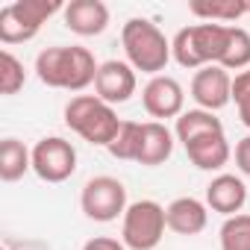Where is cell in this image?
Returning <instances> with one entry per match:
<instances>
[{
	"label": "cell",
	"mask_w": 250,
	"mask_h": 250,
	"mask_svg": "<svg viewBox=\"0 0 250 250\" xmlns=\"http://www.w3.org/2000/svg\"><path fill=\"white\" fill-rule=\"evenodd\" d=\"M24 80H27L24 62L12 50H3V53H0V91H3L6 97L18 94L24 88Z\"/></svg>",
	"instance_id": "23"
},
{
	"label": "cell",
	"mask_w": 250,
	"mask_h": 250,
	"mask_svg": "<svg viewBox=\"0 0 250 250\" xmlns=\"http://www.w3.org/2000/svg\"><path fill=\"white\" fill-rule=\"evenodd\" d=\"M191 100L197 109L218 112L232 100V77L221 65H206L191 77Z\"/></svg>",
	"instance_id": "10"
},
{
	"label": "cell",
	"mask_w": 250,
	"mask_h": 250,
	"mask_svg": "<svg viewBox=\"0 0 250 250\" xmlns=\"http://www.w3.org/2000/svg\"><path fill=\"white\" fill-rule=\"evenodd\" d=\"M62 12H65V27L83 39L100 36L109 27V6L100 0H71Z\"/></svg>",
	"instance_id": "12"
},
{
	"label": "cell",
	"mask_w": 250,
	"mask_h": 250,
	"mask_svg": "<svg viewBox=\"0 0 250 250\" xmlns=\"http://www.w3.org/2000/svg\"><path fill=\"white\" fill-rule=\"evenodd\" d=\"M94 91L109 106L127 103L136 94V68L130 62H121V59L100 62V71H97V80H94Z\"/></svg>",
	"instance_id": "11"
},
{
	"label": "cell",
	"mask_w": 250,
	"mask_h": 250,
	"mask_svg": "<svg viewBox=\"0 0 250 250\" xmlns=\"http://www.w3.org/2000/svg\"><path fill=\"white\" fill-rule=\"evenodd\" d=\"M121 44L124 53H127V62L150 77H159L168 62H171V42L165 39V33L147 21V18H130L121 30Z\"/></svg>",
	"instance_id": "2"
},
{
	"label": "cell",
	"mask_w": 250,
	"mask_h": 250,
	"mask_svg": "<svg viewBox=\"0 0 250 250\" xmlns=\"http://www.w3.org/2000/svg\"><path fill=\"white\" fill-rule=\"evenodd\" d=\"M186 156H188V162H191L194 168H200V171H221V168L229 162L232 150H229L227 136H224V133H215V136H203V139L186 145Z\"/></svg>",
	"instance_id": "16"
},
{
	"label": "cell",
	"mask_w": 250,
	"mask_h": 250,
	"mask_svg": "<svg viewBox=\"0 0 250 250\" xmlns=\"http://www.w3.org/2000/svg\"><path fill=\"white\" fill-rule=\"evenodd\" d=\"M65 124L88 145L109 147L121 130V121L109 103H103L97 94H77L65 106Z\"/></svg>",
	"instance_id": "3"
},
{
	"label": "cell",
	"mask_w": 250,
	"mask_h": 250,
	"mask_svg": "<svg viewBox=\"0 0 250 250\" xmlns=\"http://www.w3.org/2000/svg\"><path fill=\"white\" fill-rule=\"evenodd\" d=\"M83 250H127V244L112 238V235H94L83 244Z\"/></svg>",
	"instance_id": "25"
},
{
	"label": "cell",
	"mask_w": 250,
	"mask_h": 250,
	"mask_svg": "<svg viewBox=\"0 0 250 250\" xmlns=\"http://www.w3.org/2000/svg\"><path fill=\"white\" fill-rule=\"evenodd\" d=\"M65 9L59 0H15L0 9V42L3 44H24L39 36L42 24Z\"/></svg>",
	"instance_id": "5"
},
{
	"label": "cell",
	"mask_w": 250,
	"mask_h": 250,
	"mask_svg": "<svg viewBox=\"0 0 250 250\" xmlns=\"http://www.w3.org/2000/svg\"><path fill=\"white\" fill-rule=\"evenodd\" d=\"M250 6L244 0H215V3H191V15L203 18L206 24H227L232 27V21H238L241 15H247Z\"/></svg>",
	"instance_id": "20"
},
{
	"label": "cell",
	"mask_w": 250,
	"mask_h": 250,
	"mask_svg": "<svg viewBox=\"0 0 250 250\" xmlns=\"http://www.w3.org/2000/svg\"><path fill=\"white\" fill-rule=\"evenodd\" d=\"M221 250H250V215H232L221 227Z\"/></svg>",
	"instance_id": "22"
},
{
	"label": "cell",
	"mask_w": 250,
	"mask_h": 250,
	"mask_svg": "<svg viewBox=\"0 0 250 250\" xmlns=\"http://www.w3.org/2000/svg\"><path fill=\"white\" fill-rule=\"evenodd\" d=\"M33 171L44 183H65L77 171V150L62 136H47L33 147Z\"/></svg>",
	"instance_id": "8"
},
{
	"label": "cell",
	"mask_w": 250,
	"mask_h": 250,
	"mask_svg": "<svg viewBox=\"0 0 250 250\" xmlns=\"http://www.w3.org/2000/svg\"><path fill=\"white\" fill-rule=\"evenodd\" d=\"M209 206L197 197H177L165 206V221H168V229L177 232V235H197L206 229V221H209Z\"/></svg>",
	"instance_id": "14"
},
{
	"label": "cell",
	"mask_w": 250,
	"mask_h": 250,
	"mask_svg": "<svg viewBox=\"0 0 250 250\" xmlns=\"http://www.w3.org/2000/svg\"><path fill=\"white\" fill-rule=\"evenodd\" d=\"M247 6H250V3H247Z\"/></svg>",
	"instance_id": "28"
},
{
	"label": "cell",
	"mask_w": 250,
	"mask_h": 250,
	"mask_svg": "<svg viewBox=\"0 0 250 250\" xmlns=\"http://www.w3.org/2000/svg\"><path fill=\"white\" fill-rule=\"evenodd\" d=\"M238 118H241L244 127H250V103L247 106H238Z\"/></svg>",
	"instance_id": "27"
},
{
	"label": "cell",
	"mask_w": 250,
	"mask_h": 250,
	"mask_svg": "<svg viewBox=\"0 0 250 250\" xmlns=\"http://www.w3.org/2000/svg\"><path fill=\"white\" fill-rule=\"evenodd\" d=\"M215 133H224V124H221V118H215V112H206V109L183 112L174 127V136H177V142H183V147L203 136H215Z\"/></svg>",
	"instance_id": "17"
},
{
	"label": "cell",
	"mask_w": 250,
	"mask_h": 250,
	"mask_svg": "<svg viewBox=\"0 0 250 250\" xmlns=\"http://www.w3.org/2000/svg\"><path fill=\"white\" fill-rule=\"evenodd\" d=\"M165 206L156 200H136L124 212L121 241L127 244V250H156L165 238Z\"/></svg>",
	"instance_id": "6"
},
{
	"label": "cell",
	"mask_w": 250,
	"mask_h": 250,
	"mask_svg": "<svg viewBox=\"0 0 250 250\" xmlns=\"http://www.w3.org/2000/svg\"><path fill=\"white\" fill-rule=\"evenodd\" d=\"M227 24H191L183 27L174 42H171V53L177 59V65L200 71L206 65H218L224 44H227Z\"/></svg>",
	"instance_id": "4"
},
{
	"label": "cell",
	"mask_w": 250,
	"mask_h": 250,
	"mask_svg": "<svg viewBox=\"0 0 250 250\" xmlns=\"http://www.w3.org/2000/svg\"><path fill=\"white\" fill-rule=\"evenodd\" d=\"M80 206L85 212L88 221H97V224H109L115 221L118 215L127 212V188H124L121 180L115 177H91L85 186H83V194H80Z\"/></svg>",
	"instance_id": "7"
},
{
	"label": "cell",
	"mask_w": 250,
	"mask_h": 250,
	"mask_svg": "<svg viewBox=\"0 0 250 250\" xmlns=\"http://www.w3.org/2000/svg\"><path fill=\"white\" fill-rule=\"evenodd\" d=\"M142 103H145V112L156 121H168V118H180L186 109V91L183 85L174 80V77H150V83L142 88Z\"/></svg>",
	"instance_id": "9"
},
{
	"label": "cell",
	"mask_w": 250,
	"mask_h": 250,
	"mask_svg": "<svg viewBox=\"0 0 250 250\" xmlns=\"http://www.w3.org/2000/svg\"><path fill=\"white\" fill-rule=\"evenodd\" d=\"M232 100H235V106H247L250 103V68L235 74V80H232Z\"/></svg>",
	"instance_id": "24"
},
{
	"label": "cell",
	"mask_w": 250,
	"mask_h": 250,
	"mask_svg": "<svg viewBox=\"0 0 250 250\" xmlns=\"http://www.w3.org/2000/svg\"><path fill=\"white\" fill-rule=\"evenodd\" d=\"M27 171H33V150H27V145L18 139H3V145H0V180L18 183Z\"/></svg>",
	"instance_id": "18"
},
{
	"label": "cell",
	"mask_w": 250,
	"mask_h": 250,
	"mask_svg": "<svg viewBox=\"0 0 250 250\" xmlns=\"http://www.w3.org/2000/svg\"><path fill=\"white\" fill-rule=\"evenodd\" d=\"M174 153V133L165 127L162 121H147L142 124V147H139V165L156 168L168 162Z\"/></svg>",
	"instance_id": "15"
},
{
	"label": "cell",
	"mask_w": 250,
	"mask_h": 250,
	"mask_svg": "<svg viewBox=\"0 0 250 250\" xmlns=\"http://www.w3.org/2000/svg\"><path fill=\"white\" fill-rule=\"evenodd\" d=\"M224 71H247L250 68V33L244 27H229L227 30V44L218 62Z\"/></svg>",
	"instance_id": "19"
},
{
	"label": "cell",
	"mask_w": 250,
	"mask_h": 250,
	"mask_svg": "<svg viewBox=\"0 0 250 250\" xmlns=\"http://www.w3.org/2000/svg\"><path fill=\"white\" fill-rule=\"evenodd\" d=\"M139 147H142V124L139 121H121V130L106 150L121 162H136Z\"/></svg>",
	"instance_id": "21"
},
{
	"label": "cell",
	"mask_w": 250,
	"mask_h": 250,
	"mask_svg": "<svg viewBox=\"0 0 250 250\" xmlns=\"http://www.w3.org/2000/svg\"><path fill=\"white\" fill-rule=\"evenodd\" d=\"M235 165L244 177H250V136H244L238 145H235Z\"/></svg>",
	"instance_id": "26"
},
{
	"label": "cell",
	"mask_w": 250,
	"mask_h": 250,
	"mask_svg": "<svg viewBox=\"0 0 250 250\" xmlns=\"http://www.w3.org/2000/svg\"><path fill=\"white\" fill-rule=\"evenodd\" d=\"M244 203H247V186L235 174H218L206 186V206L212 212H221V215L232 218V215L241 212Z\"/></svg>",
	"instance_id": "13"
},
{
	"label": "cell",
	"mask_w": 250,
	"mask_h": 250,
	"mask_svg": "<svg viewBox=\"0 0 250 250\" xmlns=\"http://www.w3.org/2000/svg\"><path fill=\"white\" fill-rule=\"evenodd\" d=\"M97 71H100V65H97L94 53L80 44L47 47L36 56V77L50 88L83 91L97 80Z\"/></svg>",
	"instance_id": "1"
}]
</instances>
